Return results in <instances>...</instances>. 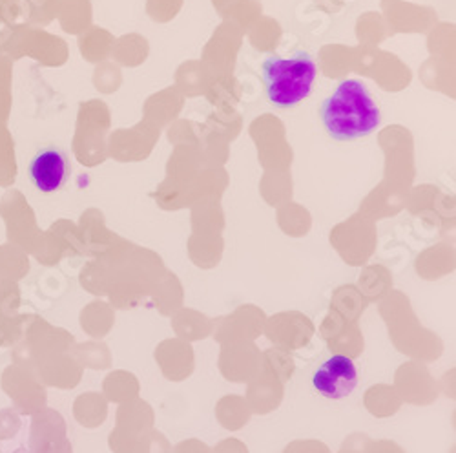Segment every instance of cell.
<instances>
[{
    "instance_id": "6",
    "label": "cell",
    "mask_w": 456,
    "mask_h": 453,
    "mask_svg": "<svg viewBox=\"0 0 456 453\" xmlns=\"http://www.w3.org/2000/svg\"><path fill=\"white\" fill-rule=\"evenodd\" d=\"M29 453H69L64 439V423L61 415L50 409L33 413Z\"/></svg>"
},
{
    "instance_id": "1",
    "label": "cell",
    "mask_w": 456,
    "mask_h": 453,
    "mask_svg": "<svg viewBox=\"0 0 456 453\" xmlns=\"http://www.w3.org/2000/svg\"><path fill=\"white\" fill-rule=\"evenodd\" d=\"M322 121L336 141H354L369 136L382 123V111L367 86L358 79H347L322 103Z\"/></svg>"
},
{
    "instance_id": "11",
    "label": "cell",
    "mask_w": 456,
    "mask_h": 453,
    "mask_svg": "<svg viewBox=\"0 0 456 453\" xmlns=\"http://www.w3.org/2000/svg\"><path fill=\"white\" fill-rule=\"evenodd\" d=\"M15 453H29V451H28V449H17Z\"/></svg>"
},
{
    "instance_id": "10",
    "label": "cell",
    "mask_w": 456,
    "mask_h": 453,
    "mask_svg": "<svg viewBox=\"0 0 456 453\" xmlns=\"http://www.w3.org/2000/svg\"><path fill=\"white\" fill-rule=\"evenodd\" d=\"M19 430H20L19 413L12 408L0 409V441L13 439Z\"/></svg>"
},
{
    "instance_id": "3",
    "label": "cell",
    "mask_w": 456,
    "mask_h": 453,
    "mask_svg": "<svg viewBox=\"0 0 456 453\" xmlns=\"http://www.w3.org/2000/svg\"><path fill=\"white\" fill-rule=\"evenodd\" d=\"M0 386L4 393L12 399L13 409L22 415H33L41 411L46 400L43 388L37 383L35 375L29 367L20 364H12L3 371Z\"/></svg>"
},
{
    "instance_id": "12",
    "label": "cell",
    "mask_w": 456,
    "mask_h": 453,
    "mask_svg": "<svg viewBox=\"0 0 456 453\" xmlns=\"http://www.w3.org/2000/svg\"><path fill=\"white\" fill-rule=\"evenodd\" d=\"M0 254H3V245H0Z\"/></svg>"
},
{
    "instance_id": "9",
    "label": "cell",
    "mask_w": 456,
    "mask_h": 453,
    "mask_svg": "<svg viewBox=\"0 0 456 453\" xmlns=\"http://www.w3.org/2000/svg\"><path fill=\"white\" fill-rule=\"evenodd\" d=\"M20 308V289L15 280L0 278V315H17Z\"/></svg>"
},
{
    "instance_id": "7",
    "label": "cell",
    "mask_w": 456,
    "mask_h": 453,
    "mask_svg": "<svg viewBox=\"0 0 456 453\" xmlns=\"http://www.w3.org/2000/svg\"><path fill=\"white\" fill-rule=\"evenodd\" d=\"M0 214H3L6 221V238L8 243L20 247L22 251L29 252L33 243L37 242V236H33L35 223L31 218V212L28 210V205H15L10 196L4 198L3 205H0Z\"/></svg>"
},
{
    "instance_id": "4",
    "label": "cell",
    "mask_w": 456,
    "mask_h": 453,
    "mask_svg": "<svg viewBox=\"0 0 456 453\" xmlns=\"http://www.w3.org/2000/svg\"><path fill=\"white\" fill-rule=\"evenodd\" d=\"M313 383L327 399H346L358 384V371L349 357L334 355L314 373Z\"/></svg>"
},
{
    "instance_id": "8",
    "label": "cell",
    "mask_w": 456,
    "mask_h": 453,
    "mask_svg": "<svg viewBox=\"0 0 456 453\" xmlns=\"http://www.w3.org/2000/svg\"><path fill=\"white\" fill-rule=\"evenodd\" d=\"M31 315H0V348H13L24 334Z\"/></svg>"
},
{
    "instance_id": "2",
    "label": "cell",
    "mask_w": 456,
    "mask_h": 453,
    "mask_svg": "<svg viewBox=\"0 0 456 453\" xmlns=\"http://www.w3.org/2000/svg\"><path fill=\"white\" fill-rule=\"evenodd\" d=\"M261 70L269 101L283 110L305 101L318 78L316 61L307 52H297L292 57L273 55L265 59Z\"/></svg>"
},
{
    "instance_id": "5",
    "label": "cell",
    "mask_w": 456,
    "mask_h": 453,
    "mask_svg": "<svg viewBox=\"0 0 456 453\" xmlns=\"http://www.w3.org/2000/svg\"><path fill=\"white\" fill-rule=\"evenodd\" d=\"M68 156L59 148H46L37 154L29 165V177L41 193H57L69 176Z\"/></svg>"
}]
</instances>
